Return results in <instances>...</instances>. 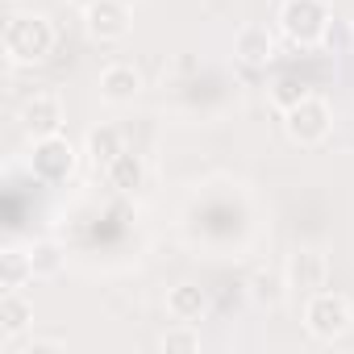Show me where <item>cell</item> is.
<instances>
[{"label":"cell","instance_id":"obj_1","mask_svg":"<svg viewBox=\"0 0 354 354\" xmlns=\"http://www.w3.org/2000/svg\"><path fill=\"white\" fill-rule=\"evenodd\" d=\"M55 50V26L38 13H21L5 26V55L13 63H42Z\"/></svg>","mask_w":354,"mask_h":354},{"label":"cell","instance_id":"obj_2","mask_svg":"<svg viewBox=\"0 0 354 354\" xmlns=\"http://www.w3.org/2000/svg\"><path fill=\"white\" fill-rule=\"evenodd\" d=\"M354 313H350V300L337 296V292H313L308 304H304V329L317 337V342H333L350 329Z\"/></svg>","mask_w":354,"mask_h":354},{"label":"cell","instance_id":"obj_3","mask_svg":"<svg viewBox=\"0 0 354 354\" xmlns=\"http://www.w3.org/2000/svg\"><path fill=\"white\" fill-rule=\"evenodd\" d=\"M279 26L292 42L313 46L329 30V9H325V0H288L283 13H279Z\"/></svg>","mask_w":354,"mask_h":354},{"label":"cell","instance_id":"obj_4","mask_svg":"<svg viewBox=\"0 0 354 354\" xmlns=\"http://www.w3.org/2000/svg\"><path fill=\"white\" fill-rule=\"evenodd\" d=\"M329 125H333V113H329V104H325L321 96H304L300 104L283 109V129H288V138L300 142V146H317V142L329 133Z\"/></svg>","mask_w":354,"mask_h":354},{"label":"cell","instance_id":"obj_5","mask_svg":"<svg viewBox=\"0 0 354 354\" xmlns=\"http://www.w3.org/2000/svg\"><path fill=\"white\" fill-rule=\"evenodd\" d=\"M30 171L38 175L42 184H59L75 171V150L63 133H50V138H34V154H30Z\"/></svg>","mask_w":354,"mask_h":354},{"label":"cell","instance_id":"obj_6","mask_svg":"<svg viewBox=\"0 0 354 354\" xmlns=\"http://www.w3.org/2000/svg\"><path fill=\"white\" fill-rule=\"evenodd\" d=\"M84 21H88V34H92V38H100V42H121V38L129 34V26H133V13H129L125 0H92L88 13H84Z\"/></svg>","mask_w":354,"mask_h":354},{"label":"cell","instance_id":"obj_7","mask_svg":"<svg viewBox=\"0 0 354 354\" xmlns=\"http://www.w3.org/2000/svg\"><path fill=\"white\" fill-rule=\"evenodd\" d=\"M325 279H329V259H325L321 250L304 246V250H296V254L288 259L283 283H288L292 292H304V296H313V292H321V288H325Z\"/></svg>","mask_w":354,"mask_h":354},{"label":"cell","instance_id":"obj_8","mask_svg":"<svg viewBox=\"0 0 354 354\" xmlns=\"http://www.w3.org/2000/svg\"><path fill=\"white\" fill-rule=\"evenodd\" d=\"M21 125L30 129V138H50L63 129V100L55 92H38L34 100H26L21 109Z\"/></svg>","mask_w":354,"mask_h":354},{"label":"cell","instance_id":"obj_9","mask_svg":"<svg viewBox=\"0 0 354 354\" xmlns=\"http://www.w3.org/2000/svg\"><path fill=\"white\" fill-rule=\"evenodd\" d=\"M138 92H142V75H138V67H129V63H113V67L100 71V96H104L109 104H129Z\"/></svg>","mask_w":354,"mask_h":354},{"label":"cell","instance_id":"obj_10","mask_svg":"<svg viewBox=\"0 0 354 354\" xmlns=\"http://www.w3.org/2000/svg\"><path fill=\"white\" fill-rule=\"evenodd\" d=\"M104 180H109V188H117V192H138V188L146 184V162H142L133 150H121V154L104 167Z\"/></svg>","mask_w":354,"mask_h":354},{"label":"cell","instance_id":"obj_11","mask_svg":"<svg viewBox=\"0 0 354 354\" xmlns=\"http://www.w3.org/2000/svg\"><path fill=\"white\" fill-rule=\"evenodd\" d=\"M234 55H238L246 67H267V63L275 59V42H271V34H267L263 26H246V30L238 34V42H234Z\"/></svg>","mask_w":354,"mask_h":354},{"label":"cell","instance_id":"obj_12","mask_svg":"<svg viewBox=\"0 0 354 354\" xmlns=\"http://www.w3.org/2000/svg\"><path fill=\"white\" fill-rule=\"evenodd\" d=\"M26 279H34V259L21 246H5L0 250V292H17Z\"/></svg>","mask_w":354,"mask_h":354},{"label":"cell","instance_id":"obj_13","mask_svg":"<svg viewBox=\"0 0 354 354\" xmlns=\"http://www.w3.org/2000/svg\"><path fill=\"white\" fill-rule=\"evenodd\" d=\"M167 308H171L175 321H201L205 308H209V296H205V288H196V283H180V288H171Z\"/></svg>","mask_w":354,"mask_h":354},{"label":"cell","instance_id":"obj_14","mask_svg":"<svg viewBox=\"0 0 354 354\" xmlns=\"http://www.w3.org/2000/svg\"><path fill=\"white\" fill-rule=\"evenodd\" d=\"M30 321H34V308H30V300L21 292H5V296H0V333H5V337H17Z\"/></svg>","mask_w":354,"mask_h":354},{"label":"cell","instance_id":"obj_15","mask_svg":"<svg viewBox=\"0 0 354 354\" xmlns=\"http://www.w3.org/2000/svg\"><path fill=\"white\" fill-rule=\"evenodd\" d=\"M121 150H125V146H121V133H117L113 125H100V129L88 133V158H92L96 167H109Z\"/></svg>","mask_w":354,"mask_h":354},{"label":"cell","instance_id":"obj_16","mask_svg":"<svg viewBox=\"0 0 354 354\" xmlns=\"http://www.w3.org/2000/svg\"><path fill=\"white\" fill-rule=\"evenodd\" d=\"M162 350L167 354H192V350H201V333L192 329V321H180V329H167L162 333Z\"/></svg>","mask_w":354,"mask_h":354},{"label":"cell","instance_id":"obj_17","mask_svg":"<svg viewBox=\"0 0 354 354\" xmlns=\"http://www.w3.org/2000/svg\"><path fill=\"white\" fill-rule=\"evenodd\" d=\"M30 259H34V275H55L63 267V254L55 242H34L30 246Z\"/></svg>","mask_w":354,"mask_h":354},{"label":"cell","instance_id":"obj_18","mask_svg":"<svg viewBox=\"0 0 354 354\" xmlns=\"http://www.w3.org/2000/svg\"><path fill=\"white\" fill-rule=\"evenodd\" d=\"M304 96H308V88H304L300 80H279L275 92H271V100H275L279 109H292V104H300Z\"/></svg>","mask_w":354,"mask_h":354},{"label":"cell","instance_id":"obj_19","mask_svg":"<svg viewBox=\"0 0 354 354\" xmlns=\"http://www.w3.org/2000/svg\"><path fill=\"white\" fill-rule=\"evenodd\" d=\"M42 350H63V342H30L26 354H42Z\"/></svg>","mask_w":354,"mask_h":354}]
</instances>
